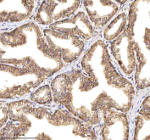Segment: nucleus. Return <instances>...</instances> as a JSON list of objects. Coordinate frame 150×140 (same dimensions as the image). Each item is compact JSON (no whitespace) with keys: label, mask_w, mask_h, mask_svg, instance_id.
I'll return each instance as SVG.
<instances>
[{"label":"nucleus","mask_w":150,"mask_h":140,"mask_svg":"<svg viewBox=\"0 0 150 140\" xmlns=\"http://www.w3.org/2000/svg\"><path fill=\"white\" fill-rule=\"evenodd\" d=\"M134 43V28L127 26L123 33L112 41L110 44L111 54L121 71L127 77H131L136 69Z\"/></svg>","instance_id":"1"},{"label":"nucleus","mask_w":150,"mask_h":140,"mask_svg":"<svg viewBox=\"0 0 150 140\" xmlns=\"http://www.w3.org/2000/svg\"><path fill=\"white\" fill-rule=\"evenodd\" d=\"M81 1H43L38 9L34 21L42 25H52L70 18L80 8Z\"/></svg>","instance_id":"2"},{"label":"nucleus","mask_w":150,"mask_h":140,"mask_svg":"<svg viewBox=\"0 0 150 140\" xmlns=\"http://www.w3.org/2000/svg\"><path fill=\"white\" fill-rule=\"evenodd\" d=\"M48 29L65 35L79 37L85 41L90 40L95 33L93 26L83 11H79L71 18L53 23L48 26Z\"/></svg>","instance_id":"3"},{"label":"nucleus","mask_w":150,"mask_h":140,"mask_svg":"<svg viewBox=\"0 0 150 140\" xmlns=\"http://www.w3.org/2000/svg\"><path fill=\"white\" fill-rule=\"evenodd\" d=\"M81 4L97 30L104 27L120 10V5L114 1H82Z\"/></svg>","instance_id":"4"},{"label":"nucleus","mask_w":150,"mask_h":140,"mask_svg":"<svg viewBox=\"0 0 150 140\" xmlns=\"http://www.w3.org/2000/svg\"><path fill=\"white\" fill-rule=\"evenodd\" d=\"M103 125L101 130L102 139H111L113 132L120 131L124 139H129V122L127 117L115 109L103 110L101 113Z\"/></svg>","instance_id":"5"},{"label":"nucleus","mask_w":150,"mask_h":140,"mask_svg":"<svg viewBox=\"0 0 150 140\" xmlns=\"http://www.w3.org/2000/svg\"><path fill=\"white\" fill-rule=\"evenodd\" d=\"M32 122L27 118V116L20 118L17 121H10L1 129V138L4 139H16L22 137L30 130Z\"/></svg>","instance_id":"6"},{"label":"nucleus","mask_w":150,"mask_h":140,"mask_svg":"<svg viewBox=\"0 0 150 140\" xmlns=\"http://www.w3.org/2000/svg\"><path fill=\"white\" fill-rule=\"evenodd\" d=\"M127 26V15L125 11H121L115 16L109 25L103 29V38L106 41L112 42L123 33Z\"/></svg>","instance_id":"7"},{"label":"nucleus","mask_w":150,"mask_h":140,"mask_svg":"<svg viewBox=\"0 0 150 140\" xmlns=\"http://www.w3.org/2000/svg\"><path fill=\"white\" fill-rule=\"evenodd\" d=\"M30 99L32 102L42 105L51 104V102L53 101V95L50 86L46 84L40 87L38 90L31 94Z\"/></svg>","instance_id":"8"},{"label":"nucleus","mask_w":150,"mask_h":140,"mask_svg":"<svg viewBox=\"0 0 150 140\" xmlns=\"http://www.w3.org/2000/svg\"><path fill=\"white\" fill-rule=\"evenodd\" d=\"M8 104L2 102L1 103V121H0V127H4L8 121Z\"/></svg>","instance_id":"9"},{"label":"nucleus","mask_w":150,"mask_h":140,"mask_svg":"<svg viewBox=\"0 0 150 140\" xmlns=\"http://www.w3.org/2000/svg\"><path fill=\"white\" fill-rule=\"evenodd\" d=\"M142 109H146V110H150L149 108V96H147L145 99L143 100L142 104Z\"/></svg>","instance_id":"10"},{"label":"nucleus","mask_w":150,"mask_h":140,"mask_svg":"<svg viewBox=\"0 0 150 140\" xmlns=\"http://www.w3.org/2000/svg\"><path fill=\"white\" fill-rule=\"evenodd\" d=\"M36 139H52L48 135L45 134L44 132H42V133H39L36 138Z\"/></svg>","instance_id":"11"}]
</instances>
